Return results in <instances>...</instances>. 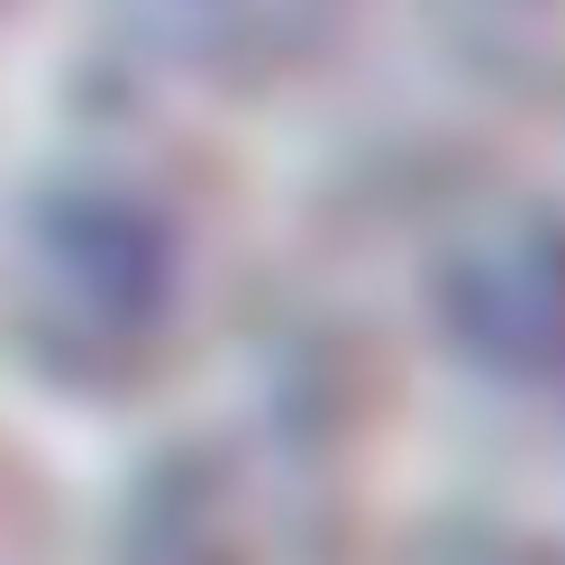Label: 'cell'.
I'll return each instance as SVG.
<instances>
[{
    "label": "cell",
    "mask_w": 565,
    "mask_h": 565,
    "mask_svg": "<svg viewBox=\"0 0 565 565\" xmlns=\"http://www.w3.org/2000/svg\"><path fill=\"white\" fill-rule=\"evenodd\" d=\"M74 520H64L46 466L0 429V565H74Z\"/></svg>",
    "instance_id": "5b68a950"
},
{
    "label": "cell",
    "mask_w": 565,
    "mask_h": 565,
    "mask_svg": "<svg viewBox=\"0 0 565 565\" xmlns=\"http://www.w3.org/2000/svg\"><path fill=\"white\" fill-rule=\"evenodd\" d=\"M19 10H28V0H0V19H19Z\"/></svg>",
    "instance_id": "8992f818"
},
{
    "label": "cell",
    "mask_w": 565,
    "mask_h": 565,
    "mask_svg": "<svg viewBox=\"0 0 565 565\" xmlns=\"http://www.w3.org/2000/svg\"><path fill=\"white\" fill-rule=\"evenodd\" d=\"M282 365L374 466L565 502V128L447 119L292 228Z\"/></svg>",
    "instance_id": "6da1fadb"
},
{
    "label": "cell",
    "mask_w": 565,
    "mask_h": 565,
    "mask_svg": "<svg viewBox=\"0 0 565 565\" xmlns=\"http://www.w3.org/2000/svg\"><path fill=\"white\" fill-rule=\"evenodd\" d=\"M402 475L292 374L164 419L119 520L74 565H383Z\"/></svg>",
    "instance_id": "3957f363"
},
{
    "label": "cell",
    "mask_w": 565,
    "mask_h": 565,
    "mask_svg": "<svg viewBox=\"0 0 565 565\" xmlns=\"http://www.w3.org/2000/svg\"><path fill=\"white\" fill-rule=\"evenodd\" d=\"M292 228L246 128L74 55L0 147V374L55 411L183 419L282 329Z\"/></svg>",
    "instance_id": "7a4b0ae2"
},
{
    "label": "cell",
    "mask_w": 565,
    "mask_h": 565,
    "mask_svg": "<svg viewBox=\"0 0 565 565\" xmlns=\"http://www.w3.org/2000/svg\"><path fill=\"white\" fill-rule=\"evenodd\" d=\"M393 10L402 0H74V28L100 74L256 128L265 110H301L356 83Z\"/></svg>",
    "instance_id": "277c9868"
}]
</instances>
